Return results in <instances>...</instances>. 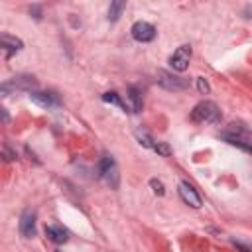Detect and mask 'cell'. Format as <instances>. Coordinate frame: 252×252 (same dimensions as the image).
<instances>
[{"mask_svg":"<svg viewBox=\"0 0 252 252\" xmlns=\"http://www.w3.org/2000/svg\"><path fill=\"white\" fill-rule=\"evenodd\" d=\"M191 120L205 122V124H215V122L220 120V110L213 100H203L191 110Z\"/></svg>","mask_w":252,"mask_h":252,"instance_id":"6da1fadb","label":"cell"},{"mask_svg":"<svg viewBox=\"0 0 252 252\" xmlns=\"http://www.w3.org/2000/svg\"><path fill=\"white\" fill-rule=\"evenodd\" d=\"M98 175L106 181V185L110 189H118V183H120V175H118V165L114 161L112 156L104 154L98 161Z\"/></svg>","mask_w":252,"mask_h":252,"instance_id":"7a4b0ae2","label":"cell"},{"mask_svg":"<svg viewBox=\"0 0 252 252\" xmlns=\"http://www.w3.org/2000/svg\"><path fill=\"white\" fill-rule=\"evenodd\" d=\"M158 83L167 91H183L189 87V81L183 77H177L167 71H158Z\"/></svg>","mask_w":252,"mask_h":252,"instance_id":"3957f363","label":"cell"},{"mask_svg":"<svg viewBox=\"0 0 252 252\" xmlns=\"http://www.w3.org/2000/svg\"><path fill=\"white\" fill-rule=\"evenodd\" d=\"M189 61H191V47H189V45L177 47V49L171 53V57H169L171 69H173V71H179V73L189 67Z\"/></svg>","mask_w":252,"mask_h":252,"instance_id":"277c9868","label":"cell"},{"mask_svg":"<svg viewBox=\"0 0 252 252\" xmlns=\"http://www.w3.org/2000/svg\"><path fill=\"white\" fill-rule=\"evenodd\" d=\"M130 33H132V37H134L136 41L148 43V41H152V39L156 37V28H154L152 24H148V22H136V24L132 26Z\"/></svg>","mask_w":252,"mask_h":252,"instance_id":"5b68a950","label":"cell"},{"mask_svg":"<svg viewBox=\"0 0 252 252\" xmlns=\"http://www.w3.org/2000/svg\"><path fill=\"white\" fill-rule=\"evenodd\" d=\"M20 234L24 238H33L35 236V211L26 209L22 213V219H20Z\"/></svg>","mask_w":252,"mask_h":252,"instance_id":"8992f818","label":"cell"},{"mask_svg":"<svg viewBox=\"0 0 252 252\" xmlns=\"http://www.w3.org/2000/svg\"><path fill=\"white\" fill-rule=\"evenodd\" d=\"M30 100L35 102V104L41 106V108H53V106H59V98H57L55 93L33 91V93H30Z\"/></svg>","mask_w":252,"mask_h":252,"instance_id":"52a82bcc","label":"cell"},{"mask_svg":"<svg viewBox=\"0 0 252 252\" xmlns=\"http://www.w3.org/2000/svg\"><path fill=\"white\" fill-rule=\"evenodd\" d=\"M179 195H181V199H183L187 205H191L193 209H199V207H201V197H199L197 189H195L193 185H189L187 181H181V183H179Z\"/></svg>","mask_w":252,"mask_h":252,"instance_id":"ba28073f","label":"cell"},{"mask_svg":"<svg viewBox=\"0 0 252 252\" xmlns=\"http://www.w3.org/2000/svg\"><path fill=\"white\" fill-rule=\"evenodd\" d=\"M45 234H47L49 240H53L55 244H63V242L69 240V232H67L63 226H59V224H49V226L45 228Z\"/></svg>","mask_w":252,"mask_h":252,"instance_id":"9c48e42d","label":"cell"},{"mask_svg":"<svg viewBox=\"0 0 252 252\" xmlns=\"http://www.w3.org/2000/svg\"><path fill=\"white\" fill-rule=\"evenodd\" d=\"M22 45H24V43H22L18 37H12V35H8V33L2 35V47H4V51H6V57H12V53L20 51Z\"/></svg>","mask_w":252,"mask_h":252,"instance_id":"30bf717a","label":"cell"},{"mask_svg":"<svg viewBox=\"0 0 252 252\" xmlns=\"http://www.w3.org/2000/svg\"><path fill=\"white\" fill-rule=\"evenodd\" d=\"M10 87H14V89H32V87H35V81H33V77H14V81L2 85V91H8Z\"/></svg>","mask_w":252,"mask_h":252,"instance_id":"8fae6325","label":"cell"},{"mask_svg":"<svg viewBox=\"0 0 252 252\" xmlns=\"http://www.w3.org/2000/svg\"><path fill=\"white\" fill-rule=\"evenodd\" d=\"M124 8H126V2H124V0L110 2V6H108V20H110V22H116V20L122 16Z\"/></svg>","mask_w":252,"mask_h":252,"instance_id":"7c38bea8","label":"cell"},{"mask_svg":"<svg viewBox=\"0 0 252 252\" xmlns=\"http://www.w3.org/2000/svg\"><path fill=\"white\" fill-rule=\"evenodd\" d=\"M128 98L132 102V112H140L142 110V93L136 87H130L128 89Z\"/></svg>","mask_w":252,"mask_h":252,"instance_id":"4fadbf2b","label":"cell"},{"mask_svg":"<svg viewBox=\"0 0 252 252\" xmlns=\"http://www.w3.org/2000/svg\"><path fill=\"white\" fill-rule=\"evenodd\" d=\"M102 100H104V102H110V104H116V106H120V108H126V104L120 100V96H118L116 93H104V94H102Z\"/></svg>","mask_w":252,"mask_h":252,"instance_id":"5bb4252c","label":"cell"},{"mask_svg":"<svg viewBox=\"0 0 252 252\" xmlns=\"http://www.w3.org/2000/svg\"><path fill=\"white\" fill-rule=\"evenodd\" d=\"M136 136H138V140H140V144H142V146H146V148H154V144H152L154 140L148 136V132L138 130V132H136Z\"/></svg>","mask_w":252,"mask_h":252,"instance_id":"9a60e30c","label":"cell"},{"mask_svg":"<svg viewBox=\"0 0 252 252\" xmlns=\"http://www.w3.org/2000/svg\"><path fill=\"white\" fill-rule=\"evenodd\" d=\"M154 150H156L159 156H169V154H171V150H169V146H167L165 142H158V144H154Z\"/></svg>","mask_w":252,"mask_h":252,"instance_id":"2e32d148","label":"cell"},{"mask_svg":"<svg viewBox=\"0 0 252 252\" xmlns=\"http://www.w3.org/2000/svg\"><path fill=\"white\" fill-rule=\"evenodd\" d=\"M150 187H152V189H154V193H156V195H159V197L165 193L163 183H161V181H158V179H152V181H150Z\"/></svg>","mask_w":252,"mask_h":252,"instance_id":"e0dca14e","label":"cell"},{"mask_svg":"<svg viewBox=\"0 0 252 252\" xmlns=\"http://www.w3.org/2000/svg\"><path fill=\"white\" fill-rule=\"evenodd\" d=\"M197 89H199V93H201V94H207V93L211 91L209 83H207L203 77H197Z\"/></svg>","mask_w":252,"mask_h":252,"instance_id":"ac0fdd59","label":"cell"},{"mask_svg":"<svg viewBox=\"0 0 252 252\" xmlns=\"http://www.w3.org/2000/svg\"><path fill=\"white\" fill-rule=\"evenodd\" d=\"M30 14H35V20H39V18H41V16H39V6L30 8Z\"/></svg>","mask_w":252,"mask_h":252,"instance_id":"d6986e66","label":"cell"},{"mask_svg":"<svg viewBox=\"0 0 252 252\" xmlns=\"http://www.w3.org/2000/svg\"><path fill=\"white\" fill-rule=\"evenodd\" d=\"M57 252H59V250H57Z\"/></svg>","mask_w":252,"mask_h":252,"instance_id":"ffe728a7","label":"cell"}]
</instances>
